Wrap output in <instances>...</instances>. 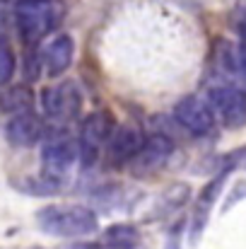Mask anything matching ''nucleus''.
Returning a JSON list of instances; mask_svg holds the SVG:
<instances>
[{
  "label": "nucleus",
  "mask_w": 246,
  "mask_h": 249,
  "mask_svg": "<svg viewBox=\"0 0 246 249\" xmlns=\"http://www.w3.org/2000/svg\"><path fill=\"white\" fill-rule=\"evenodd\" d=\"M66 19V5L61 0H19L15 5V24L27 44L46 39Z\"/></svg>",
  "instance_id": "1"
},
{
  "label": "nucleus",
  "mask_w": 246,
  "mask_h": 249,
  "mask_svg": "<svg viewBox=\"0 0 246 249\" xmlns=\"http://www.w3.org/2000/svg\"><path fill=\"white\" fill-rule=\"evenodd\" d=\"M36 223L46 235L53 237H68V240H78L87 237L97 230V215L92 208L84 206H46L36 213Z\"/></svg>",
  "instance_id": "2"
},
{
  "label": "nucleus",
  "mask_w": 246,
  "mask_h": 249,
  "mask_svg": "<svg viewBox=\"0 0 246 249\" xmlns=\"http://www.w3.org/2000/svg\"><path fill=\"white\" fill-rule=\"evenodd\" d=\"M114 128H116V124L106 111H92L89 116L82 119L80 133H78V150H80L82 165L89 167L97 162V158L106 148Z\"/></svg>",
  "instance_id": "3"
},
{
  "label": "nucleus",
  "mask_w": 246,
  "mask_h": 249,
  "mask_svg": "<svg viewBox=\"0 0 246 249\" xmlns=\"http://www.w3.org/2000/svg\"><path fill=\"white\" fill-rule=\"evenodd\" d=\"M208 102L215 111V116L227 128H242L246 126V89L239 85L222 83L213 85L208 89Z\"/></svg>",
  "instance_id": "4"
},
{
  "label": "nucleus",
  "mask_w": 246,
  "mask_h": 249,
  "mask_svg": "<svg viewBox=\"0 0 246 249\" xmlns=\"http://www.w3.org/2000/svg\"><path fill=\"white\" fill-rule=\"evenodd\" d=\"M80 160L78 141H73L66 131H56L44 141L41 148V169L53 179H63L73 165Z\"/></svg>",
  "instance_id": "5"
},
{
  "label": "nucleus",
  "mask_w": 246,
  "mask_h": 249,
  "mask_svg": "<svg viewBox=\"0 0 246 249\" xmlns=\"http://www.w3.org/2000/svg\"><path fill=\"white\" fill-rule=\"evenodd\" d=\"M41 109L51 121H58V124L75 119L82 109V94L78 85L66 80V83L44 87L41 89Z\"/></svg>",
  "instance_id": "6"
},
{
  "label": "nucleus",
  "mask_w": 246,
  "mask_h": 249,
  "mask_svg": "<svg viewBox=\"0 0 246 249\" xmlns=\"http://www.w3.org/2000/svg\"><path fill=\"white\" fill-rule=\"evenodd\" d=\"M174 119L181 128H186L191 136H208L215 128V111L208 99L188 94L176 102L174 107Z\"/></svg>",
  "instance_id": "7"
},
{
  "label": "nucleus",
  "mask_w": 246,
  "mask_h": 249,
  "mask_svg": "<svg viewBox=\"0 0 246 249\" xmlns=\"http://www.w3.org/2000/svg\"><path fill=\"white\" fill-rule=\"evenodd\" d=\"M39 56H41V68L46 71V75L58 78V75H63L73 66L75 41H73L70 34H56V36H51L44 44V49L39 51Z\"/></svg>",
  "instance_id": "8"
},
{
  "label": "nucleus",
  "mask_w": 246,
  "mask_h": 249,
  "mask_svg": "<svg viewBox=\"0 0 246 249\" xmlns=\"http://www.w3.org/2000/svg\"><path fill=\"white\" fill-rule=\"evenodd\" d=\"M232 167H234V158L230 160L227 167H222V172H220L210 184L203 186V191H200V196H198V201H196L193 218H191V242H198V240H200V232L205 230L208 218H210V208H213V203L217 201V196H220V191H222V186H225V181H227Z\"/></svg>",
  "instance_id": "9"
},
{
  "label": "nucleus",
  "mask_w": 246,
  "mask_h": 249,
  "mask_svg": "<svg viewBox=\"0 0 246 249\" xmlns=\"http://www.w3.org/2000/svg\"><path fill=\"white\" fill-rule=\"evenodd\" d=\"M145 143V136L140 133L138 126H131V124H123V126H116L109 143H106V155L111 162L116 165H123V162H133L135 155L140 153Z\"/></svg>",
  "instance_id": "10"
},
{
  "label": "nucleus",
  "mask_w": 246,
  "mask_h": 249,
  "mask_svg": "<svg viewBox=\"0 0 246 249\" xmlns=\"http://www.w3.org/2000/svg\"><path fill=\"white\" fill-rule=\"evenodd\" d=\"M5 138L15 148H32V145H36L44 138V121H41V116L34 114V111L10 116L7 124H5Z\"/></svg>",
  "instance_id": "11"
},
{
  "label": "nucleus",
  "mask_w": 246,
  "mask_h": 249,
  "mask_svg": "<svg viewBox=\"0 0 246 249\" xmlns=\"http://www.w3.org/2000/svg\"><path fill=\"white\" fill-rule=\"evenodd\" d=\"M171 153H174L171 138H166L162 133H152V136L145 138L140 153L133 160V167L140 169V172H155V169H160L171 158Z\"/></svg>",
  "instance_id": "12"
},
{
  "label": "nucleus",
  "mask_w": 246,
  "mask_h": 249,
  "mask_svg": "<svg viewBox=\"0 0 246 249\" xmlns=\"http://www.w3.org/2000/svg\"><path fill=\"white\" fill-rule=\"evenodd\" d=\"M0 111L7 114V116L34 111V92L27 85L2 87V92H0Z\"/></svg>",
  "instance_id": "13"
},
{
  "label": "nucleus",
  "mask_w": 246,
  "mask_h": 249,
  "mask_svg": "<svg viewBox=\"0 0 246 249\" xmlns=\"http://www.w3.org/2000/svg\"><path fill=\"white\" fill-rule=\"evenodd\" d=\"M220 68L225 75L237 78L246 87V44L239 46H222V51L217 53Z\"/></svg>",
  "instance_id": "14"
},
{
  "label": "nucleus",
  "mask_w": 246,
  "mask_h": 249,
  "mask_svg": "<svg viewBox=\"0 0 246 249\" xmlns=\"http://www.w3.org/2000/svg\"><path fill=\"white\" fill-rule=\"evenodd\" d=\"M138 242L140 235L133 225H111L101 237V249H135Z\"/></svg>",
  "instance_id": "15"
},
{
  "label": "nucleus",
  "mask_w": 246,
  "mask_h": 249,
  "mask_svg": "<svg viewBox=\"0 0 246 249\" xmlns=\"http://www.w3.org/2000/svg\"><path fill=\"white\" fill-rule=\"evenodd\" d=\"M188 194H191V191H188V186H183V184H174V186H169L162 196L157 198L152 218H162V215H169V213L179 211L181 206H186V201H188Z\"/></svg>",
  "instance_id": "16"
},
{
  "label": "nucleus",
  "mask_w": 246,
  "mask_h": 249,
  "mask_svg": "<svg viewBox=\"0 0 246 249\" xmlns=\"http://www.w3.org/2000/svg\"><path fill=\"white\" fill-rule=\"evenodd\" d=\"M15 68H17L15 51H12L10 41L5 36H0V89L10 85L12 75H15Z\"/></svg>",
  "instance_id": "17"
},
{
  "label": "nucleus",
  "mask_w": 246,
  "mask_h": 249,
  "mask_svg": "<svg viewBox=\"0 0 246 249\" xmlns=\"http://www.w3.org/2000/svg\"><path fill=\"white\" fill-rule=\"evenodd\" d=\"M66 249H101V245H94V242H75V245H68Z\"/></svg>",
  "instance_id": "18"
},
{
  "label": "nucleus",
  "mask_w": 246,
  "mask_h": 249,
  "mask_svg": "<svg viewBox=\"0 0 246 249\" xmlns=\"http://www.w3.org/2000/svg\"><path fill=\"white\" fill-rule=\"evenodd\" d=\"M239 36H242V41L246 44V12L242 15V19H239Z\"/></svg>",
  "instance_id": "19"
}]
</instances>
